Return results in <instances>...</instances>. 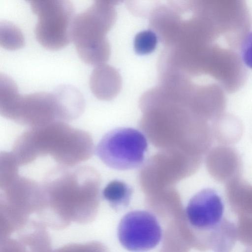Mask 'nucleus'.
I'll list each match as a JSON object with an SVG mask.
<instances>
[{
  "instance_id": "obj_1",
  "label": "nucleus",
  "mask_w": 252,
  "mask_h": 252,
  "mask_svg": "<svg viewBox=\"0 0 252 252\" xmlns=\"http://www.w3.org/2000/svg\"><path fill=\"white\" fill-rule=\"evenodd\" d=\"M85 101L78 90L63 86L54 93L36 92L21 95L9 77L0 81V113L6 118L29 128L56 122H68L78 118Z\"/></svg>"
},
{
  "instance_id": "obj_2",
  "label": "nucleus",
  "mask_w": 252,
  "mask_h": 252,
  "mask_svg": "<svg viewBox=\"0 0 252 252\" xmlns=\"http://www.w3.org/2000/svg\"><path fill=\"white\" fill-rule=\"evenodd\" d=\"M94 152L90 133L65 122H56L23 132L16 140L12 153L19 166L50 156L58 166L72 167L89 159Z\"/></svg>"
},
{
  "instance_id": "obj_3",
  "label": "nucleus",
  "mask_w": 252,
  "mask_h": 252,
  "mask_svg": "<svg viewBox=\"0 0 252 252\" xmlns=\"http://www.w3.org/2000/svg\"><path fill=\"white\" fill-rule=\"evenodd\" d=\"M113 13L106 1L96 0L75 16L71 31L78 55L85 63L100 64L109 57L110 48L105 34L112 22Z\"/></svg>"
},
{
  "instance_id": "obj_4",
  "label": "nucleus",
  "mask_w": 252,
  "mask_h": 252,
  "mask_svg": "<svg viewBox=\"0 0 252 252\" xmlns=\"http://www.w3.org/2000/svg\"><path fill=\"white\" fill-rule=\"evenodd\" d=\"M31 9L37 15L34 34L44 48L58 50L71 41V31L75 18L73 5L66 0H31Z\"/></svg>"
},
{
  "instance_id": "obj_5",
  "label": "nucleus",
  "mask_w": 252,
  "mask_h": 252,
  "mask_svg": "<svg viewBox=\"0 0 252 252\" xmlns=\"http://www.w3.org/2000/svg\"><path fill=\"white\" fill-rule=\"evenodd\" d=\"M147 148V140L142 132L133 128L120 127L106 133L97 145L95 152L108 167L126 170L143 163Z\"/></svg>"
},
{
  "instance_id": "obj_6",
  "label": "nucleus",
  "mask_w": 252,
  "mask_h": 252,
  "mask_svg": "<svg viewBox=\"0 0 252 252\" xmlns=\"http://www.w3.org/2000/svg\"><path fill=\"white\" fill-rule=\"evenodd\" d=\"M202 158L176 149L161 150L146 163L140 173L142 189H169L180 180L193 174Z\"/></svg>"
},
{
  "instance_id": "obj_7",
  "label": "nucleus",
  "mask_w": 252,
  "mask_h": 252,
  "mask_svg": "<svg viewBox=\"0 0 252 252\" xmlns=\"http://www.w3.org/2000/svg\"><path fill=\"white\" fill-rule=\"evenodd\" d=\"M162 232L157 218L149 212L134 210L126 214L118 227L122 246L131 252H145L158 245Z\"/></svg>"
},
{
  "instance_id": "obj_8",
  "label": "nucleus",
  "mask_w": 252,
  "mask_h": 252,
  "mask_svg": "<svg viewBox=\"0 0 252 252\" xmlns=\"http://www.w3.org/2000/svg\"><path fill=\"white\" fill-rule=\"evenodd\" d=\"M221 198L212 189L201 190L189 200L186 214L190 224L208 235L224 218Z\"/></svg>"
},
{
  "instance_id": "obj_9",
  "label": "nucleus",
  "mask_w": 252,
  "mask_h": 252,
  "mask_svg": "<svg viewBox=\"0 0 252 252\" xmlns=\"http://www.w3.org/2000/svg\"><path fill=\"white\" fill-rule=\"evenodd\" d=\"M207 169L210 175L220 182H228L240 176L242 162L238 153L227 146H220L208 152L206 158Z\"/></svg>"
},
{
  "instance_id": "obj_10",
  "label": "nucleus",
  "mask_w": 252,
  "mask_h": 252,
  "mask_svg": "<svg viewBox=\"0 0 252 252\" xmlns=\"http://www.w3.org/2000/svg\"><path fill=\"white\" fill-rule=\"evenodd\" d=\"M225 192L231 209L237 216L252 215V185L239 176L226 183Z\"/></svg>"
},
{
  "instance_id": "obj_11",
  "label": "nucleus",
  "mask_w": 252,
  "mask_h": 252,
  "mask_svg": "<svg viewBox=\"0 0 252 252\" xmlns=\"http://www.w3.org/2000/svg\"><path fill=\"white\" fill-rule=\"evenodd\" d=\"M117 82L115 71L109 66L100 64L92 72L90 87L96 97L101 100H109L116 93Z\"/></svg>"
},
{
  "instance_id": "obj_12",
  "label": "nucleus",
  "mask_w": 252,
  "mask_h": 252,
  "mask_svg": "<svg viewBox=\"0 0 252 252\" xmlns=\"http://www.w3.org/2000/svg\"><path fill=\"white\" fill-rule=\"evenodd\" d=\"M237 239L236 226L224 218L209 233V249L213 252H231Z\"/></svg>"
},
{
  "instance_id": "obj_13",
  "label": "nucleus",
  "mask_w": 252,
  "mask_h": 252,
  "mask_svg": "<svg viewBox=\"0 0 252 252\" xmlns=\"http://www.w3.org/2000/svg\"><path fill=\"white\" fill-rule=\"evenodd\" d=\"M212 131L213 136L219 142L229 144L239 140L243 127L236 117L223 113L214 121Z\"/></svg>"
},
{
  "instance_id": "obj_14",
  "label": "nucleus",
  "mask_w": 252,
  "mask_h": 252,
  "mask_svg": "<svg viewBox=\"0 0 252 252\" xmlns=\"http://www.w3.org/2000/svg\"><path fill=\"white\" fill-rule=\"evenodd\" d=\"M132 193V188L129 185L120 180H114L104 187L102 195L111 208L116 211H121L128 206Z\"/></svg>"
},
{
  "instance_id": "obj_15",
  "label": "nucleus",
  "mask_w": 252,
  "mask_h": 252,
  "mask_svg": "<svg viewBox=\"0 0 252 252\" xmlns=\"http://www.w3.org/2000/svg\"><path fill=\"white\" fill-rule=\"evenodd\" d=\"M24 37L21 31L14 24L7 21L0 22V46L15 50L24 45Z\"/></svg>"
},
{
  "instance_id": "obj_16",
  "label": "nucleus",
  "mask_w": 252,
  "mask_h": 252,
  "mask_svg": "<svg viewBox=\"0 0 252 252\" xmlns=\"http://www.w3.org/2000/svg\"><path fill=\"white\" fill-rule=\"evenodd\" d=\"M158 39L152 31L146 30L139 32L135 37L134 47L135 52L140 55L149 54L156 47Z\"/></svg>"
},
{
  "instance_id": "obj_17",
  "label": "nucleus",
  "mask_w": 252,
  "mask_h": 252,
  "mask_svg": "<svg viewBox=\"0 0 252 252\" xmlns=\"http://www.w3.org/2000/svg\"><path fill=\"white\" fill-rule=\"evenodd\" d=\"M238 216L236 226L237 239L243 245L252 248V215Z\"/></svg>"
},
{
  "instance_id": "obj_18",
  "label": "nucleus",
  "mask_w": 252,
  "mask_h": 252,
  "mask_svg": "<svg viewBox=\"0 0 252 252\" xmlns=\"http://www.w3.org/2000/svg\"><path fill=\"white\" fill-rule=\"evenodd\" d=\"M239 50L243 63L252 69V32H249L244 38Z\"/></svg>"
},
{
  "instance_id": "obj_19",
  "label": "nucleus",
  "mask_w": 252,
  "mask_h": 252,
  "mask_svg": "<svg viewBox=\"0 0 252 252\" xmlns=\"http://www.w3.org/2000/svg\"><path fill=\"white\" fill-rule=\"evenodd\" d=\"M245 252H252V249H248Z\"/></svg>"
}]
</instances>
